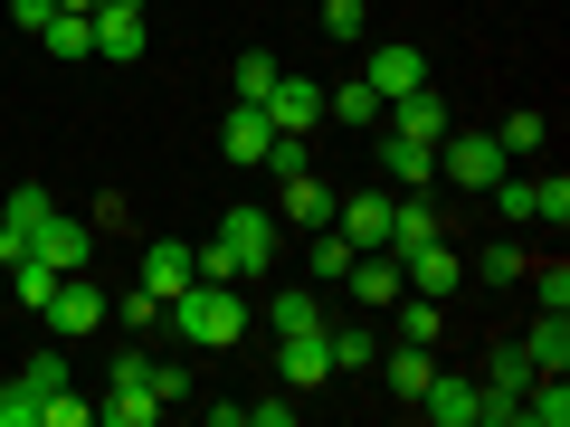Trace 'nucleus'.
<instances>
[{"label": "nucleus", "mask_w": 570, "mask_h": 427, "mask_svg": "<svg viewBox=\"0 0 570 427\" xmlns=\"http://www.w3.org/2000/svg\"><path fill=\"white\" fill-rule=\"evenodd\" d=\"M266 332H276V342L285 332H324V285H285L276 305H266Z\"/></svg>", "instance_id": "obj_21"}, {"label": "nucleus", "mask_w": 570, "mask_h": 427, "mask_svg": "<svg viewBox=\"0 0 570 427\" xmlns=\"http://www.w3.org/2000/svg\"><path fill=\"white\" fill-rule=\"evenodd\" d=\"M523 285L542 295V314H570V266H561V257H532V266H523Z\"/></svg>", "instance_id": "obj_32"}, {"label": "nucleus", "mask_w": 570, "mask_h": 427, "mask_svg": "<svg viewBox=\"0 0 570 427\" xmlns=\"http://www.w3.org/2000/svg\"><path fill=\"white\" fill-rule=\"evenodd\" d=\"M58 10H86V20H96V0H58Z\"/></svg>", "instance_id": "obj_43"}, {"label": "nucleus", "mask_w": 570, "mask_h": 427, "mask_svg": "<svg viewBox=\"0 0 570 427\" xmlns=\"http://www.w3.org/2000/svg\"><path fill=\"white\" fill-rule=\"evenodd\" d=\"M29 257H48L58 276H77V266H96V219H67V209H58V219L39 228V247H29Z\"/></svg>", "instance_id": "obj_12"}, {"label": "nucleus", "mask_w": 570, "mask_h": 427, "mask_svg": "<svg viewBox=\"0 0 570 427\" xmlns=\"http://www.w3.org/2000/svg\"><path fill=\"white\" fill-rule=\"evenodd\" d=\"M333 228H343L352 247H390V190H352V200H333Z\"/></svg>", "instance_id": "obj_16"}, {"label": "nucleus", "mask_w": 570, "mask_h": 427, "mask_svg": "<svg viewBox=\"0 0 570 427\" xmlns=\"http://www.w3.org/2000/svg\"><path fill=\"white\" fill-rule=\"evenodd\" d=\"M333 200H343V190H324V171H314V162L305 171H276V219L285 228H324Z\"/></svg>", "instance_id": "obj_9"}, {"label": "nucleus", "mask_w": 570, "mask_h": 427, "mask_svg": "<svg viewBox=\"0 0 570 427\" xmlns=\"http://www.w3.org/2000/svg\"><path fill=\"white\" fill-rule=\"evenodd\" d=\"M390 361V399H419L428 380H438V361H428V342H400V351H381Z\"/></svg>", "instance_id": "obj_27"}, {"label": "nucleus", "mask_w": 570, "mask_h": 427, "mask_svg": "<svg viewBox=\"0 0 570 427\" xmlns=\"http://www.w3.org/2000/svg\"><path fill=\"white\" fill-rule=\"evenodd\" d=\"M39 48H48L58 67H86V58H96V20H86V10H58V20L39 29Z\"/></svg>", "instance_id": "obj_22"}, {"label": "nucleus", "mask_w": 570, "mask_h": 427, "mask_svg": "<svg viewBox=\"0 0 570 427\" xmlns=\"http://www.w3.org/2000/svg\"><path fill=\"white\" fill-rule=\"evenodd\" d=\"M542 219H551V228L570 219V181H561V171H542Z\"/></svg>", "instance_id": "obj_41"}, {"label": "nucleus", "mask_w": 570, "mask_h": 427, "mask_svg": "<svg viewBox=\"0 0 570 427\" xmlns=\"http://www.w3.org/2000/svg\"><path fill=\"white\" fill-rule=\"evenodd\" d=\"M362 29H371L362 0H324V39H362Z\"/></svg>", "instance_id": "obj_39"}, {"label": "nucleus", "mask_w": 570, "mask_h": 427, "mask_svg": "<svg viewBox=\"0 0 570 427\" xmlns=\"http://www.w3.org/2000/svg\"><path fill=\"white\" fill-rule=\"evenodd\" d=\"M276 370H285V389H324L333 380V342H324V332H285Z\"/></svg>", "instance_id": "obj_14"}, {"label": "nucleus", "mask_w": 570, "mask_h": 427, "mask_svg": "<svg viewBox=\"0 0 570 427\" xmlns=\"http://www.w3.org/2000/svg\"><path fill=\"white\" fill-rule=\"evenodd\" d=\"M142 380H153V399H190V361H181V351H171V361H142Z\"/></svg>", "instance_id": "obj_36"}, {"label": "nucleus", "mask_w": 570, "mask_h": 427, "mask_svg": "<svg viewBox=\"0 0 570 427\" xmlns=\"http://www.w3.org/2000/svg\"><path fill=\"white\" fill-rule=\"evenodd\" d=\"M10 20H20V29H48V20H58V0H20Z\"/></svg>", "instance_id": "obj_42"}, {"label": "nucleus", "mask_w": 570, "mask_h": 427, "mask_svg": "<svg viewBox=\"0 0 570 427\" xmlns=\"http://www.w3.org/2000/svg\"><path fill=\"white\" fill-rule=\"evenodd\" d=\"M324 115H333V123H381V86H371V77L324 86Z\"/></svg>", "instance_id": "obj_24"}, {"label": "nucleus", "mask_w": 570, "mask_h": 427, "mask_svg": "<svg viewBox=\"0 0 570 427\" xmlns=\"http://www.w3.org/2000/svg\"><path fill=\"white\" fill-rule=\"evenodd\" d=\"M266 142H276V123H266V105H238V115L219 123V152L238 171H266Z\"/></svg>", "instance_id": "obj_15"}, {"label": "nucleus", "mask_w": 570, "mask_h": 427, "mask_svg": "<svg viewBox=\"0 0 570 427\" xmlns=\"http://www.w3.org/2000/svg\"><path fill=\"white\" fill-rule=\"evenodd\" d=\"M542 133H551V123L532 115V105H523V115H504V123H494V142H504L513 162H523V152H542Z\"/></svg>", "instance_id": "obj_34"}, {"label": "nucleus", "mask_w": 570, "mask_h": 427, "mask_svg": "<svg viewBox=\"0 0 570 427\" xmlns=\"http://www.w3.org/2000/svg\"><path fill=\"white\" fill-rule=\"evenodd\" d=\"M504 171H513V152L494 133H448L438 142V181H456V190H494Z\"/></svg>", "instance_id": "obj_3"}, {"label": "nucleus", "mask_w": 570, "mask_h": 427, "mask_svg": "<svg viewBox=\"0 0 570 427\" xmlns=\"http://www.w3.org/2000/svg\"><path fill=\"white\" fill-rule=\"evenodd\" d=\"M352 257H362V247H352L343 228L324 219V228H314V247H305V276H314V285H343V276H352Z\"/></svg>", "instance_id": "obj_23"}, {"label": "nucleus", "mask_w": 570, "mask_h": 427, "mask_svg": "<svg viewBox=\"0 0 570 427\" xmlns=\"http://www.w3.org/2000/svg\"><path fill=\"white\" fill-rule=\"evenodd\" d=\"M276 238H285L276 209H228L219 238L200 247V276H219V285H257L266 266H276Z\"/></svg>", "instance_id": "obj_2"}, {"label": "nucleus", "mask_w": 570, "mask_h": 427, "mask_svg": "<svg viewBox=\"0 0 570 427\" xmlns=\"http://www.w3.org/2000/svg\"><path fill=\"white\" fill-rule=\"evenodd\" d=\"M485 200H494V209H504V219H513V228H523V219H542V171H504V181H494V190H485Z\"/></svg>", "instance_id": "obj_26"}, {"label": "nucleus", "mask_w": 570, "mask_h": 427, "mask_svg": "<svg viewBox=\"0 0 570 427\" xmlns=\"http://www.w3.org/2000/svg\"><path fill=\"white\" fill-rule=\"evenodd\" d=\"M523 266H532V247H513V238L475 247V276H485V285H523Z\"/></svg>", "instance_id": "obj_30"}, {"label": "nucleus", "mask_w": 570, "mask_h": 427, "mask_svg": "<svg viewBox=\"0 0 570 427\" xmlns=\"http://www.w3.org/2000/svg\"><path fill=\"white\" fill-rule=\"evenodd\" d=\"M20 389H29V399H48V389H67V361H58V351H39V361H20Z\"/></svg>", "instance_id": "obj_38"}, {"label": "nucleus", "mask_w": 570, "mask_h": 427, "mask_svg": "<svg viewBox=\"0 0 570 427\" xmlns=\"http://www.w3.org/2000/svg\"><path fill=\"white\" fill-rule=\"evenodd\" d=\"M48 219H58V200H48L39 181H20V190H10V200H0V266H10V257H29Z\"/></svg>", "instance_id": "obj_6"}, {"label": "nucleus", "mask_w": 570, "mask_h": 427, "mask_svg": "<svg viewBox=\"0 0 570 427\" xmlns=\"http://www.w3.org/2000/svg\"><path fill=\"white\" fill-rule=\"evenodd\" d=\"M39 324H48V332H96V324H115V295H105V285L77 266V276H58V295H48Z\"/></svg>", "instance_id": "obj_5"}, {"label": "nucleus", "mask_w": 570, "mask_h": 427, "mask_svg": "<svg viewBox=\"0 0 570 427\" xmlns=\"http://www.w3.org/2000/svg\"><path fill=\"white\" fill-rule=\"evenodd\" d=\"M10 285H20V305H29V314H48V295H58V266H48V257H10Z\"/></svg>", "instance_id": "obj_29"}, {"label": "nucleus", "mask_w": 570, "mask_h": 427, "mask_svg": "<svg viewBox=\"0 0 570 427\" xmlns=\"http://www.w3.org/2000/svg\"><path fill=\"white\" fill-rule=\"evenodd\" d=\"M428 238H448V219H438L419 190H390V257H409V247H428Z\"/></svg>", "instance_id": "obj_17"}, {"label": "nucleus", "mask_w": 570, "mask_h": 427, "mask_svg": "<svg viewBox=\"0 0 570 427\" xmlns=\"http://www.w3.org/2000/svg\"><path fill=\"white\" fill-rule=\"evenodd\" d=\"M362 77L381 86V105H390V96H409V86H428V58H419L409 39H390V48H371V67H362Z\"/></svg>", "instance_id": "obj_19"}, {"label": "nucleus", "mask_w": 570, "mask_h": 427, "mask_svg": "<svg viewBox=\"0 0 570 427\" xmlns=\"http://www.w3.org/2000/svg\"><path fill=\"white\" fill-rule=\"evenodd\" d=\"M0 427H39V399H29V389H20V380L0 389Z\"/></svg>", "instance_id": "obj_40"}, {"label": "nucleus", "mask_w": 570, "mask_h": 427, "mask_svg": "<svg viewBox=\"0 0 570 427\" xmlns=\"http://www.w3.org/2000/svg\"><path fill=\"white\" fill-rule=\"evenodd\" d=\"M115 324L124 332H163V295H142V285H134V295L115 305Z\"/></svg>", "instance_id": "obj_37"}, {"label": "nucleus", "mask_w": 570, "mask_h": 427, "mask_svg": "<svg viewBox=\"0 0 570 427\" xmlns=\"http://www.w3.org/2000/svg\"><path fill=\"white\" fill-rule=\"evenodd\" d=\"M400 342H438V332H448V305H438V295H400Z\"/></svg>", "instance_id": "obj_28"}, {"label": "nucleus", "mask_w": 570, "mask_h": 427, "mask_svg": "<svg viewBox=\"0 0 570 427\" xmlns=\"http://www.w3.org/2000/svg\"><path fill=\"white\" fill-rule=\"evenodd\" d=\"M343 285H352V305H362V314H390V305L409 295V285H400V257H390V247H362Z\"/></svg>", "instance_id": "obj_10"}, {"label": "nucleus", "mask_w": 570, "mask_h": 427, "mask_svg": "<svg viewBox=\"0 0 570 427\" xmlns=\"http://www.w3.org/2000/svg\"><path fill=\"white\" fill-rule=\"evenodd\" d=\"M324 342H333V370H371L381 361V332L371 324H343V332H324Z\"/></svg>", "instance_id": "obj_31"}, {"label": "nucleus", "mask_w": 570, "mask_h": 427, "mask_svg": "<svg viewBox=\"0 0 570 427\" xmlns=\"http://www.w3.org/2000/svg\"><path fill=\"white\" fill-rule=\"evenodd\" d=\"M163 332H171V342H190V351H228V342H247V285L190 276L181 295L163 305Z\"/></svg>", "instance_id": "obj_1"}, {"label": "nucleus", "mask_w": 570, "mask_h": 427, "mask_svg": "<svg viewBox=\"0 0 570 427\" xmlns=\"http://www.w3.org/2000/svg\"><path fill=\"white\" fill-rule=\"evenodd\" d=\"M381 171L400 190H428L438 181V142H409V133H381Z\"/></svg>", "instance_id": "obj_20"}, {"label": "nucleus", "mask_w": 570, "mask_h": 427, "mask_svg": "<svg viewBox=\"0 0 570 427\" xmlns=\"http://www.w3.org/2000/svg\"><path fill=\"white\" fill-rule=\"evenodd\" d=\"M276 77H285V67L266 58V48H247V58H238V105H266V86H276Z\"/></svg>", "instance_id": "obj_35"}, {"label": "nucleus", "mask_w": 570, "mask_h": 427, "mask_svg": "<svg viewBox=\"0 0 570 427\" xmlns=\"http://www.w3.org/2000/svg\"><path fill=\"white\" fill-rule=\"evenodd\" d=\"M190 276H200V247H181V238H153V247H142V295H163V305H171Z\"/></svg>", "instance_id": "obj_13"}, {"label": "nucleus", "mask_w": 570, "mask_h": 427, "mask_svg": "<svg viewBox=\"0 0 570 427\" xmlns=\"http://www.w3.org/2000/svg\"><path fill=\"white\" fill-rule=\"evenodd\" d=\"M266 123H276V133H314V123H324V86L314 77H276L266 86Z\"/></svg>", "instance_id": "obj_11"}, {"label": "nucleus", "mask_w": 570, "mask_h": 427, "mask_svg": "<svg viewBox=\"0 0 570 427\" xmlns=\"http://www.w3.org/2000/svg\"><path fill=\"white\" fill-rule=\"evenodd\" d=\"M96 418H105V427H153V418H163V399H153V380H142V351H124V361L105 370Z\"/></svg>", "instance_id": "obj_4"}, {"label": "nucleus", "mask_w": 570, "mask_h": 427, "mask_svg": "<svg viewBox=\"0 0 570 427\" xmlns=\"http://www.w3.org/2000/svg\"><path fill=\"white\" fill-rule=\"evenodd\" d=\"M523 380H532L523 342H504V351H494V361H485V389H494V399H523Z\"/></svg>", "instance_id": "obj_33"}, {"label": "nucleus", "mask_w": 570, "mask_h": 427, "mask_svg": "<svg viewBox=\"0 0 570 427\" xmlns=\"http://www.w3.org/2000/svg\"><path fill=\"white\" fill-rule=\"evenodd\" d=\"M400 115H390V133H409V142H448L456 123H448V96H428V86H409V96H390Z\"/></svg>", "instance_id": "obj_18"}, {"label": "nucleus", "mask_w": 570, "mask_h": 427, "mask_svg": "<svg viewBox=\"0 0 570 427\" xmlns=\"http://www.w3.org/2000/svg\"><path fill=\"white\" fill-rule=\"evenodd\" d=\"M142 48H153V29H142V0H96V58H105V67H134Z\"/></svg>", "instance_id": "obj_7"}, {"label": "nucleus", "mask_w": 570, "mask_h": 427, "mask_svg": "<svg viewBox=\"0 0 570 427\" xmlns=\"http://www.w3.org/2000/svg\"><path fill=\"white\" fill-rule=\"evenodd\" d=\"M400 285H409V295H438V305H448L456 285H466V257H456L448 238H428V247H409V257H400Z\"/></svg>", "instance_id": "obj_8"}, {"label": "nucleus", "mask_w": 570, "mask_h": 427, "mask_svg": "<svg viewBox=\"0 0 570 427\" xmlns=\"http://www.w3.org/2000/svg\"><path fill=\"white\" fill-rule=\"evenodd\" d=\"M523 361L532 370H570V314H542V324L523 332Z\"/></svg>", "instance_id": "obj_25"}]
</instances>
